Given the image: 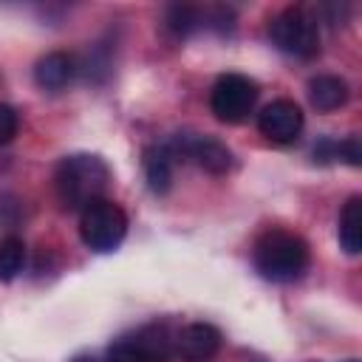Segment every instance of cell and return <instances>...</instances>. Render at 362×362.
I'll use <instances>...</instances> for the list:
<instances>
[{
    "mask_svg": "<svg viewBox=\"0 0 362 362\" xmlns=\"http://www.w3.org/2000/svg\"><path fill=\"white\" fill-rule=\"evenodd\" d=\"M167 25H170V31L184 37L201 25V11L195 6H170L167 8Z\"/></svg>",
    "mask_w": 362,
    "mask_h": 362,
    "instance_id": "obj_15",
    "label": "cell"
},
{
    "mask_svg": "<svg viewBox=\"0 0 362 362\" xmlns=\"http://www.w3.org/2000/svg\"><path fill=\"white\" fill-rule=\"evenodd\" d=\"M269 37L288 57L311 59L320 54V28L303 8L280 11L269 25Z\"/></svg>",
    "mask_w": 362,
    "mask_h": 362,
    "instance_id": "obj_5",
    "label": "cell"
},
{
    "mask_svg": "<svg viewBox=\"0 0 362 362\" xmlns=\"http://www.w3.org/2000/svg\"><path fill=\"white\" fill-rule=\"evenodd\" d=\"M339 246L348 252V255H359L362 249V198L359 195H351L339 212Z\"/></svg>",
    "mask_w": 362,
    "mask_h": 362,
    "instance_id": "obj_13",
    "label": "cell"
},
{
    "mask_svg": "<svg viewBox=\"0 0 362 362\" xmlns=\"http://www.w3.org/2000/svg\"><path fill=\"white\" fill-rule=\"evenodd\" d=\"M76 74H79V62H76L74 54H65V51H51V54H45V57L37 62V68H34L37 85H40L42 90H48V93L65 90V88L76 79Z\"/></svg>",
    "mask_w": 362,
    "mask_h": 362,
    "instance_id": "obj_10",
    "label": "cell"
},
{
    "mask_svg": "<svg viewBox=\"0 0 362 362\" xmlns=\"http://www.w3.org/2000/svg\"><path fill=\"white\" fill-rule=\"evenodd\" d=\"M17 124H20L17 110H14L11 105H3V102H0V147L8 144V141L17 136Z\"/></svg>",
    "mask_w": 362,
    "mask_h": 362,
    "instance_id": "obj_16",
    "label": "cell"
},
{
    "mask_svg": "<svg viewBox=\"0 0 362 362\" xmlns=\"http://www.w3.org/2000/svg\"><path fill=\"white\" fill-rule=\"evenodd\" d=\"M308 99L322 113L337 110L348 102V85H345V79H339L334 74H320L308 82Z\"/></svg>",
    "mask_w": 362,
    "mask_h": 362,
    "instance_id": "obj_12",
    "label": "cell"
},
{
    "mask_svg": "<svg viewBox=\"0 0 362 362\" xmlns=\"http://www.w3.org/2000/svg\"><path fill=\"white\" fill-rule=\"evenodd\" d=\"M173 339H175V334H170V328L164 322H150V325H141V328L119 337L107 348L105 362H170Z\"/></svg>",
    "mask_w": 362,
    "mask_h": 362,
    "instance_id": "obj_4",
    "label": "cell"
},
{
    "mask_svg": "<svg viewBox=\"0 0 362 362\" xmlns=\"http://www.w3.org/2000/svg\"><path fill=\"white\" fill-rule=\"evenodd\" d=\"M218 348H221V331L209 322H189L173 339V354H178L184 362H204L215 356Z\"/></svg>",
    "mask_w": 362,
    "mask_h": 362,
    "instance_id": "obj_9",
    "label": "cell"
},
{
    "mask_svg": "<svg viewBox=\"0 0 362 362\" xmlns=\"http://www.w3.org/2000/svg\"><path fill=\"white\" fill-rule=\"evenodd\" d=\"M25 266V243L20 238L0 240V280H14Z\"/></svg>",
    "mask_w": 362,
    "mask_h": 362,
    "instance_id": "obj_14",
    "label": "cell"
},
{
    "mask_svg": "<svg viewBox=\"0 0 362 362\" xmlns=\"http://www.w3.org/2000/svg\"><path fill=\"white\" fill-rule=\"evenodd\" d=\"M107 181H110L107 164L90 153L65 156L54 173V187L65 209H85L90 201L102 198Z\"/></svg>",
    "mask_w": 362,
    "mask_h": 362,
    "instance_id": "obj_2",
    "label": "cell"
},
{
    "mask_svg": "<svg viewBox=\"0 0 362 362\" xmlns=\"http://www.w3.org/2000/svg\"><path fill=\"white\" fill-rule=\"evenodd\" d=\"M257 127L269 141L288 144L303 130V110L291 99H274L257 113Z\"/></svg>",
    "mask_w": 362,
    "mask_h": 362,
    "instance_id": "obj_8",
    "label": "cell"
},
{
    "mask_svg": "<svg viewBox=\"0 0 362 362\" xmlns=\"http://www.w3.org/2000/svg\"><path fill=\"white\" fill-rule=\"evenodd\" d=\"M337 156L345 158L351 167H359V164H362V144H359V139L351 136V139L339 141V144H337Z\"/></svg>",
    "mask_w": 362,
    "mask_h": 362,
    "instance_id": "obj_17",
    "label": "cell"
},
{
    "mask_svg": "<svg viewBox=\"0 0 362 362\" xmlns=\"http://www.w3.org/2000/svg\"><path fill=\"white\" fill-rule=\"evenodd\" d=\"M173 156H184L189 161H195L201 170L212 173V175H223L232 167V150L218 141L215 136H201V133H178L173 136V141L167 144Z\"/></svg>",
    "mask_w": 362,
    "mask_h": 362,
    "instance_id": "obj_7",
    "label": "cell"
},
{
    "mask_svg": "<svg viewBox=\"0 0 362 362\" xmlns=\"http://www.w3.org/2000/svg\"><path fill=\"white\" fill-rule=\"evenodd\" d=\"M252 263L272 283H291L308 269V243L288 229H266L252 249Z\"/></svg>",
    "mask_w": 362,
    "mask_h": 362,
    "instance_id": "obj_1",
    "label": "cell"
},
{
    "mask_svg": "<svg viewBox=\"0 0 362 362\" xmlns=\"http://www.w3.org/2000/svg\"><path fill=\"white\" fill-rule=\"evenodd\" d=\"M79 235L90 252H113L127 235V215L116 201L96 198L79 215Z\"/></svg>",
    "mask_w": 362,
    "mask_h": 362,
    "instance_id": "obj_3",
    "label": "cell"
},
{
    "mask_svg": "<svg viewBox=\"0 0 362 362\" xmlns=\"http://www.w3.org/2000/svg\"><path fill=\"white\" fill-rule=\"evenodd\" d=\"M257 102V85L243 76V74H221L212 85V93H209V107L215 113V119L226 122V124H238L243 122L252 107Z\"/></svg>",
    "mask_w": 362,
    "mask_h": 362,
    "instance_id": "obj_6",
    "label": "cell"
},
{
    "mask_svg": "<svg viewBox=\"0 0 362 362\" xmlns=\"http://www.w3.org/2000/svg\"><path fill=\"white\" fill-rule=\"evenodd\" d=\"M173 153L167 144H150L141 156V164H144V178H147V187L156 192V195H164L170 187H173Z\"/></svg>",
    "mask_w": 362,
    "mask_h": 362,
    "instance_id": "obj_11",
    "label": "cell"
}]
</instances>
